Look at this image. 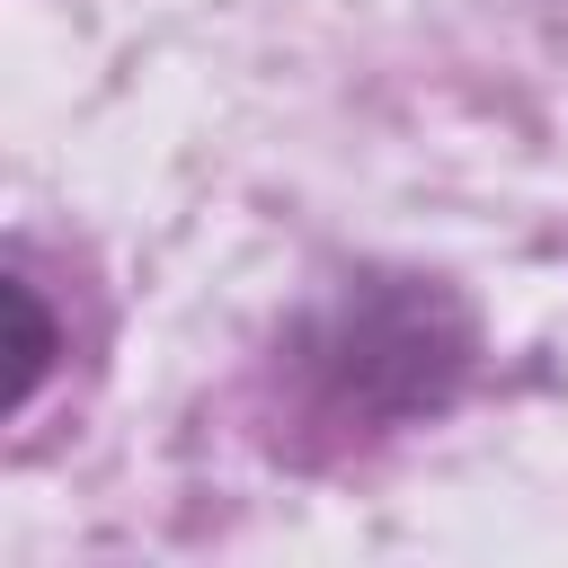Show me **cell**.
I'll use <instances>...</instances> for the list:
<instances>
[{
	"label": "cell",
	"instance_id": "6da1fadb",
	"mask_svg": "<svg viewBox=\"0 0 568 568\" xmlns=\"http://www.w3.org/2000/svg\"><path fill=\"white\" fill-rule=\"evenodd\" d=\"M0 302H9V408H27L36 399V382H44V355H53V328H44V311H36V284L27 275H9L0 284Z\"/></svg>",
	"mask_w": 568,
	"mask_h": 568
}]
</instances>
